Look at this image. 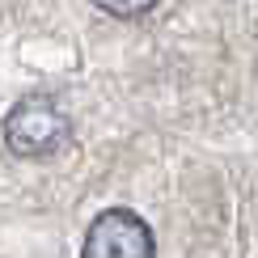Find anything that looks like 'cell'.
I'll use <instances>...</instances> for the list:
<instances>
[{
    "label": "cell",
    "mask_w": 258,
    "mask_h": 258,
    "mask_svg": "<svg viewBox=\"0 0 258 258\" xmlns=\"http://www.w3.org/2000/svg\"><path fill=\"white\" fill-rule=\"evenodd\" d=\"M68 140H72V119L59 110L55 98H47V93H30V98H21L13 110L5 114V144H9V153L21 157V161L55 157Z\"/></svg>",
    "instance_id": "1"
},
{
    "label": "cell",
    "mask_w": 258,
    "mask_h": 258,
    "mask_svg": "<svg viewBox=\"0 0 258 258\" xmlns=\"http://www.w3.org/2000/svg\"><path fill=\"white\" fill-rule=\"evenodd\" d=\"M81 258H157V237L140 212L106 208L85 229Z\"/></svg>",
    "instance_id": "2"
},
{
    "label": "cell",
    "mask_w": 258,
    "mask_h": 258,
    "mask_svg": "<svg viewBox=\"0 0 258 258\" xmlns=\"http://www.w3.org/2000/svg\"><path fill=\"white\" fill-rule=\"evenodd\" d=\"M93 5H98L102 13H110V17H123V21H132V17H144V13H153V9L161 5V0H93Z\"/></svg>",
    "instance_id": "3"
}]
</instances>
